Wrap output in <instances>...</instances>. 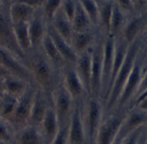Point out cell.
Here are the masks:
<instances>
[{
  "label": "cell",
  "mask_w": 147,
  "mask_h": 144,
  "mask_svg": "<svg viewBox=\"0 0 147 144\" xmlns=\"http://www.w3.org/2000/svg\"><path fill=\"white\" fill-rule=\"evenodd\" d=\"M51 103L60 127L67 124L76 102L65 89L62 83L53 91L51 97Z\"/></svg>",
  "instance_id": "7"
},
{
  "label": "cell",
  "mask_w": 147,
  "mask_h": 144,
  "mask_svg": "<svg viewBox=\"0 0 147 144\" xmlns=\"http://www.w3.org/2000/svg\"><path fill=\"white\" fill-rule=\"evenodd\" d=\"M8 76H10V73L5 68H3V67L0 66V79H3L7 78Z\"/></svg>",
  "instance_id": "43"
},
{
  "label": "cell",
  "mask_w": 147,
  "mask_h": 144,
  "mask_svg": "<svg viewBox=\"0 0 147 144\" xmlns=\"http://www.w3.org/2000/svg\"><path fill=\"white\" fill-rule=\"evenodd\" d=\"M146 129H147V126L144 129V130H143V132H142V134H141V136H140V140H139V143L138 144H144V142H145V137H146Z\"/></svg>",
  "instance_id": "44"
},
{
  "label": "cell",
  "mask_w": 147,
  "mask_h": 144,
  "mask_svg": "<svg viewBox=\"0 0 147 144\" xmlns=\"http://www.w3.org/2000/svg\"><path fill=\"white\" fill-rule=\"evenodd\" d=\"M50 106H52L51 99L41 89L36 86L28 125L39 128Z\"/></svg>",
  "instance_id": "17"
},
{
  "label": "cell",
  "mask_w": 147,
  "mask_h": 144,
  "mask_svg": "<svg viewBox=\"0 0 147 144\" xmlns=\"http://www.w3.org/2000/svg\"><path fill=\"white\" fill-rule=\"evenodd\" d=\"M68 124L63 125L59 128V130L53 139V141L51 144H69V139H68Z\"/></svg>",
  "instance_id": "37"
},
{
  "label": "cell",
  "mask_w": 147,
  "mask_h": 144,
  "mask_svg": "<svg viewBox=\"0 0 147 144\" xmlns=\"http://www.w3.org/2000/svg\"><path fill=\"white\" fill-rule=\"evenodd\" d=\"M0 47L14 54L26 63L27 57L20 50L15 38L12 23L8 16V8L0 15Z\"/></svg>",
  "instance_id": "11"
},
{
  "label": "cell",
  "mask_w": 147,
  "mask_h": 144,
  "mask_svg": "<svg viewBox=\"0 0 147 144\" xmlns=\"http://www.w3.org/2000/svg\"><path fill=\"white\" fill-rule=\"evenodd\" d=\"M60 125L52 106L47 110L39 129L40 130L44 144H51L59 130Z\"/></svg>",
  "instance_id": "18"
},
{
  "label": "cell",
  "mask_w": 147,
  "mask_h": 144,
  "mask_svg": "<svg viewBox=\"0 0 147 144\" xmlns=\"http://www.w3.org/2000/svg\"><path fill=\"white\" fill-rule=\"evenodd\" d=\"M16 131L5 119L0 118V143L15 144Z\"/></svg>",
  "instance_id": "34"
},
{
  "label": "cell",
  "mask_w": 147,
  "mask_h": 144,
  "mask_svg": "<svg viewBox=\"0 0 147 144\" xmlns=\"http://www.w3.org/2000/svg\"><path fill=\"white\" fill-rule=\"evenodd\" d=\"M31 84L34 83H28L22 79L16 78L12 75L3 79V86H4L5 94L16 98H19L22 93H24Z\"/></svg>",
  "instance_id": "29"
},
{
  "label": "cell",
  "mask_w": 147,
  "mask_h": 144,
  "mask_svg": "<svg viewBox=\"0 0 147 144\" xmlns=\"http://www.w3.org/2000/svg\"><path fill=\"white\" fill-rule=\"evenodd\" d=\"M121 142H122V139L119 137V135H117L112 144H121Z\"/></svg>",
  "instance_id": "45"
},
{
  "label": "cell",
  "mask_w": 147,
  "mask_h": 144,
  "mask_svg": "<svg viewBox=\"0 0 147 144\" xmlns=\"http://www.w3.org/2000/svg\"><path fill=\"white\" fill-rule=\"evenodd\" d=\"M144 144H147V129H146V137H145V142Z\"/></svg>",
  "instance_id": "49"
},
{
  "label": "cell",
  "mask_w": 147,
  "mask_h": 144,
  "mask_svg": "<svg viewBox=\"0 0 147 144\" xmlns=\"http://www.w3.org/2000/svg\"><path fill=\"white\" fill-rule=\"evenodd\" d=\"M130 15H127L124 12L114 1V8H113V14L110 22V30L109 35L113 37H117L121 35L123 28L127 22V17Z\"/></svg>",
  "instance_id": "30"
},
{
  "label": "cell",
  "mask_w": 147,
  "mask_h": 144,
  "mask_svg": "<svg viewBox=\"0 0 147 144\" xmlns=\"http://www.w3.org/2000/svg\"><path fill=\"white\" fill-rule=\"evenodd\" d=\"M0 144H1V143H0Z\"/></svg>",
  "instance_id": "55"
},
{
  "label": "cell",
  "mask_w": 147,
  "mask_h": 144,
  "mask_svg": "<svg viewBox=\"0 0 147 144\" xmlns=\"http://www.w3.org/2000/svg\"><path fill=\"white\" fill-rule=\"evenodd\" d=\"M146 42L144 34L138 37L133 43L129 45L126 58L124 62L122 63L118 73L116 74L111 86L109 92L108 93L107 98L104 102V111L105 113H109L114 111L115 108L118 98L121 93V91L124 87V85L134 66L136 58L142 48L143 45Z\"/></svg>",
  "instance_id": "2"
},
{
  "label": "cell",
  "mask_w": 147,
  "mask_h": 144,
  "mask_svg": "<svg viewBox=\"0 0 147 144\" xmlns=\"http://www.w3.org/2000/svg\"><path fill=\"white\" fill-rule=\"evenodd\" d=\"M147 28V10L134 13L127 17L121 32V36L130 45L138 37L143 35Z\"/></svg>",
  "instance_id": "15"
},
{
  "label": "cell",
  "mask_w": 147,
  "mask_h": 144,
  "mask_svg": "<svg viewBox=\"0 0 147 144\" xmlns=\"http://www.w3.org/2000/svg\"><path fill=\"white\" fill-rule=\"evenodd\" d=\"M99 22L97 29L102 31L105 35H109L113 14L114 0H102L99 2Z\"/></svg>",
  "instance_id": "27"
},
{
  "label": "cell",
  "mask_w": 147,
  "mask_h": 144,
  "mask_svg": "<svg viewBox=\"0 0 147 144\" xmlns=\"http://www.w3.org/2000/svg\"><path fill=\"white\" fill-rule=\"evenodd\" d=\"M98 1H99V0H98Z\"/></svg>",
  "instance_id": "54"
},
{
  "label": "cell",
  "mask_w": 147,
  "mask_h": 144,
  "mask_svg": "<svg viewBox=\"0 0 147 144\" xmlns=\"http://www.w3.org/2000/svg\"><path fill=\"white\" fill-rule=\"evenodd\" d=\"M128 48H129V44L125 41V39L121 35H119V36H117V37L115 38L114 62H113L112 73H111V79H110V83H109V87L108 93L109 92L110 86H111V85H112V83H113V81H114L116 74L118 73V72H119V70H120L122 63L124 62V60L126 58V55H127ZM107 96H108V94H107Z\"/></svg>",
  "instance_id": "23"
},
{
  "label": "cell",
  "mask_w": 147,
  "mask_h": 144,
  "mask_svg": "<svg viewBox=\"0 0 147 144\" xmlns=\"http://www.w3.org/2000/svg\"><path fill=\"white\" fill-rule=\"evenodd\" d=\"M47 33L65 63L67 65H75L78 59V54L73 50L71 45L65 39H63L49 24L47 28Z\"/></svg>",
  "instance_id": "20"
},
{
  "label": "cell",
  "mask_w": 147,
  "mask_h": 144,
  "mask_svg": "<svg viewBox=\"0 0 147 144\" xmlns=\"http://www.w3.org/2000/svg\"><path fill=\"white\" fill-rule=\"evenodd\" d=\"M98 29H93L87 32H74L71 40V45L75 53L79 55L91 48L96 36Z\"/></svg>",
  "instance_id": "22"
},
{
  "label": "cell",
  "mask_w": 147,
  "mask_h": 144,
  "mask_svg": "<svg viewBox=\"0 0 147 144\" xmlns=\"http://www.w3.org/2000/svg\"><path fill=\"white\" fill-rule=\"evenodd\" d=\"M127 111H113L105 113L96 135L95 144H112L118 135Z\"/></svg>",
  "instance_id": "8"
},
{
  "label": "cell",
  "mask_w": 147,
  "mask_h": 144,
  "mask_svg": "<svg viewBox=\"0 0 147 144\" xmlns=\"http://www.w3.org/2000/svg\"><path fill=\"white\" fill-rule=\"evenodd\" d=\"M35 90L36 86L31 84L25 92L18 98L15 111L8 120L16 132L28 125Z\"/></svg>",
  "instance_id": "6"
},
{
  "label": "cell",
  "mask_w": 147,
  "mask_h": 144,
  "mask_svg": "<svg viewBox=\"0 0 147 144\" xmlns=\"http://www.w3.org/2000/svg\"><path fill=\"white\" fill-rule=\"evenodd\" d=\"M17 100L18 98L4 94L0 98V118L8 121L15 111Z\"/></svg>",
  "instance_id": "33"
},
{
  "label": "cell",
  "mask_w": 147,
  "mask_h": 144,
  "mask_svg": "<svg viewBox=\"0 0 147 144\" xmlns=\"http://www.w3.org/2000/svg\"><path fill=\"white\" fill-rule=\"evenodd\" d=\"M105 35L98 29L96 39L91 48V86L90 96L101 99L102 94V54ZM102 100V99H101Z\"/></svg>",
  "instance_id": "5"
},
{
  "label": "cell",
  "mask_w": 147,
  "mask_h": 144,
  "mask_svg": "<svg viewBox=\"0 0 147 144\" xmlns=\"http://www.w3.org/2000/svg\"><path fill=\"white\" fill-rule=\"evenodd\" d=\"M0 66L5 68L12 76L22 79L28 83H34L32 74L27 64L14 54L0 47Z\"/></svg>",
  "instance_id": "10"
},
{
  "label": "cell",
  "mask_w": 147,
  "mask_h": 144,
  "mask_svg": "<svg viewBox=\"0 0 147 144\" xmlns=\"http://www.w3.org/2000/svg\"><path fill=\"white\" fill-rule=\"evenodd\" d=\"M71 24L74 32H87L96 29L93 27L89 16H87V14L85 13V11L83 10L82 6L78 3V1L77 4L75 15L71 20Z\"/></svg>",
  "instance_id": "31"
},
{
  "label": "cell",
  "mask_w": 147,
  "mask_h": 144,
  "mask_svg": "<svg viewBox=\"0 0 147 144\" xmlns=\"http://www.w3.org/2000/svg\"><path fill=\"white\" fill-rule=\"evenodd\" d=\"M13 2H18V3H23L25 5H28L31 8L37 10L41 7L44 0H15Z\"/></svg>",
  "instance_id": "40"
},
{
  "label": "cell",
  "mask_w": 147,
  "mask_h": 144,
  "mask_svg": "<svg viewBox=\"0 0 147 144\" xmlns=\"http://www.w3.org/2000/svg\"><path fill=\"white\" fill-rule=\"evenodd\" d=\"M115 51V38L111 35H105L103 42V54H102V94L101 99L103 102L107 98L112 68L114 62Z\"/></svg>",
  "instance_id": "12"
},
{
  "label": "cell",
  "mask_w": 147,
  "mask_h": 144,
  "mask_svg": "<svg viewBox=\"0 0 147 144\" xmlns=\"http://www.w3.org/2000/svg\"><path fill=\"white\" fill-rule=\"evenodd\" d=\"M146 10H147V1H146Z\"/></svg>",
  "instance_id": "51"
},
{
  "label": "cell",
  "mask_w": 147,
  "mask_h": 144,
  "mask_svg": "<svg viewBox=\"0 0 147 144\" xmlns=\"http://www.w3.org/2000/svg\"><path fill=\"white\" fill-rule=\"evenodd\" d=\"M147 0H135V10L136 12L140 13L146 11Z\"/></svg>",
  "instance_id": "42"
},
{
  "label": "cell",
  "mask_w": 147,
  "mask_h": 144,
  "mask_svg": "<svg viewBox=\"0 0 147 144\" xmlns=\"http://www.w3.org/2000/svg\"><path fill=\"white\" fill-rule=\"evenodd\" d=\"M61 83L75 102H81L90 96L88 95L74 65H66L62 69Z\"/></svg>",
  "instance_id": "9"
},
{
  "label": "cell",
  "mask_w": 147,
  "mask_h": 144,
  "mask_svg": "<svg viewBox=\"0 0 147 144\" xmlns=\"http://www.w3.org/2000/svg\"><path fill=\"white\" fill-rule=\"evenodd\" d=\"M81 105L87 144H95L96 135L105 115L103 102L100 98L90 95L82 101Z\"/></svg>",
  "instance_id": "4"
},
{
  "label": "cell",
  "mask_w": 147,
  "mask_h": 144,
  "mask_svg": "<svg viewBox=\"0 0 147 144\" xmlns=\"http://www.w3.org/2000/svg\"><path fill=\"white\" fill-rule=\"evenodd\" d=\"M1 2L5 7H9V5L11 3V0H1Z\"/></svg>",
  "instance_id": "46"
},
{
  "label": "cell",
  "mask_w": 147,
  "mask_h": 144,
  "mask_svg": "<svg viewBox=\"0 0 147 144\" xmlns=\"http://www.w3.org/2000/svg\"><path fill=\"white\" fill-rule=\"evenodd\" d=\"M146 41L140 49L134 66L124 85L114 111H127L133 105L141 79L146 71Z\"/></svg>",
  "instance_id": "3"
},
{
  "label": "cell",
  "mask_w": 147,
  "mask_h": 144,
  "mask_svg": "<svg viewBox=\"0 0 147 144\" xmlns=\"http://www.w3.org/2000/svg\"><path fill=\"white\" fill-rule=\"evenodd\" d=\"M100 1H102V0H99V2H100Z\"/></svg>",
  "instance_id": "53"
},
{
  "label": "cell",
  "mask_w": 147,
  "mask_h": 144,
  "mask_svg": "<svg viewBox=\"0 0 147 144\" xmlns=\"http://www.w3.org/2000/svg\"><path fill=\"white\" fill-rule=\"evenodd\" d=\"M63 0H44L40 9L48 24L52 22L54 16L60 10Z\"/></svg>",
  "instance_id": "35"
},
{
  "label": "cell",
  "mask_w": 147,
  "mask_h": 144,
  "mask_svg": "<svg viewBox=\"0 0 147 144\" xmlns=\"http://www.w3.org/2000/svg\"><path fill=\"white\" fill-rule=\"evenodd\" d=\"M147 125V112L133 106L126 112L118 135L123 139L127 135Z\"/></svg>",
  "instance_id": "16"
},
{
  "label": "cell",
  "mask_w": 147,
  "mask_h": 144,
  "mask_svg": "<svg viewBox=\"0 0 147 144\" xmlns=\"http://www.w3.org/2000/svg\"><path fill=\"white\" fill-rule=\"evenodd\" d=\"M144 35H145V39H146V41L147 43V28L146 29V31H145V33H144Z\"/></svg>",
  "instance_id": "48"
},
{
  "label": "cell",
  "mask_w": 147,
  "mask_h": 144,
  "mask_svg": "<svg viewBox=\"0 0 147 144\" xmlns=\"http://www.w3.org/2000/svg\"><path fill=\"white\" fill-rule=\"evenodd\" d=\"M114 1L127 15H133L136 13L135 6L133 0H114Z\"/></svg>",
  "instance_id": "38"
},
{
  "label": "cell",
  "mask_w": 147,
  "mask_h": 144,
  "mask_svg": "<svg viewBox=\"0 0 147 144\" xmlns=\"http://www.w3.org/2000/svg\"><path fill=\"white\" fill-rule=\"evenodd\" d=\"M81 102H76L68 124L69 144H87Z\"/></svg>",
  "instance_id": "13"
},
{
  "label": "cell",
  "mask_w": 147,
  "mask_h": 144,
  "mask_svg": "<svg viewBox=\"0 0 147 144\" xmlns=\"http://www.w3.org/2000/svg\"><path fill=\"white\" fill-rule=\"evenodd\" d=\"M35 11V9L18 2H11L8 7V16L12 24L28 23Z\"/></svg>",
  "instance_id": "21"
},
{
  "label": "cell",
  "mask_w": 147,
  "mask_h": 144,
  "mask_svg": "<svg viewBox=\"0 0 147 144\" xmlns=\"http://www.w3.org/2000/svg\"><path fill=\"white\" fill-rule=\"evenodd\" d=\"M15 144H44L39 128L28 125L16 132Z\"/></svg>",
  "instance_id": "26"
},
{
  "label": "cell",
  "mask_w": 147,
  "mask_h": 144,
  "mask_svg": "<svg viewBox=\"0 0 147 144\" xmlns=\"http://www.w3.org/2000/svg\"><path fill=\"white\" fill-rule=\"evenodd\" d=\"M146 69H147V45H146Z\"/></svg>",
  "instance_id": "50"
},
{
  "label": "cell",
  "mask_w": 147,
  "mask_h": 144,
  "mask_svg": "<svg viewBox=\"0 0 147 144\" xmlns=\"http://www.w3.org/2000/svg\"><path fill=\"white\" fill-rule=\"evenodd\" d=\"M90 50L91 48L78 55L76 64L74 65L76 71L79 78L81 79L88 95H90V86H91V52Z\"/></svg>",
  "instance_id": "19"
},
{
  "label": "cell",
  "mask_w": 147,
  "mask_h": 144,
  "mask_svg": "<svg viewBox=\"0 0 147 144\" xmlns=\"http://www.w3.org/2000/svg\"><path fill=\"white\" fill-rule=\"evenodd\" d=\"M40 49L47 59L51 62V64L59 71H62V69L67 65L62 56L60 55L59 52L58 51L56 46L54 45L53 40L51 39L48 33L45 36Z\"/></svg>",
  "instance_id": "24"
},
{
  "label": "cell",
  "mask_w": 147,
  "mask_h": 144,
  "mask_svg": "<svg viewBox=\"0 0 147 144\" xmlns=\"http://www.w3.org/2000/svg\"><path fill=\"white\" fill-rule=\"evenodd\" d=\"M147 89V69L146 71L145 72V73H144V76H143V78H142V79H141V82H140V87H139V89H138V92H137V93H136V96H135V98H134V103L135 102V100H136V98L143 92H145L146 90ZM134 103H133V105H134ZM132 105V106H133Z\"/></svg>",
  "instance_id": "41"
},
{
  "label": "cell",
  "mask_w": 147,
  "mask_h": 144,
  "mask_svg": "<svg viewBox=\"0 0 147 144\" xmlns=\"http://www.w3.org/2000/svg\"><path fill=\"white\" fill-rule=\"evenodd\" d=\"M78 0H63L60 10L63 14L71 22L77 9Z\"/></svg>",
  "instance_id": "36"
},
{
  "label": "cell",
  "mask_w": 147,
  "mask_h": 144,
  "mask_svg": "<svg viewBox=\"0 0 147 144\" xmlns=\"http://www.w3.org/2000/svg\"><path fill=\"white\" fill-rule=\"evenodd\" d=\"M7 8H8V7H5V6L2 3V2H1V0H0V15H1Z\"/></svg>",
  "instance_id": "47"
},
{
  "label": "cell",
  "mask_w": 147,
  "mask_h": 144,
  "mask_svg": "<svg viewBox=\"0 0 147 144\" xmlns=\"http://www.w3.org/2000/svg\"><path fill=\"white\" fill-rule=\"evenodd\" d=\"M28 33L31 43L32 51L39 50L41 47V43L47 34L48 22L46 20L41 9L36 10L32 19L28 22ZM31 51V52H32Z\"/></svg>",
  "instance_id": "14"
},
{
  "label": "cell",
  "mask_w": 147,
  "mask_h": 144,
  "mask_svg": "<svg viewBox=\"0 0 147 144\" xmlns=\"http://www.w3.org/2000/svg\"><path fill=\"white\" fill-rule=\"evenodd\" d=\"M83 10L89 16L93 27L97 29L99 22V10L100 4L98 0H78Z\"/></svg>",
  "instance_id": "32"
},
{
  "label": "cell",
  "mask_w": 147,
  "mask_h": 144,
  "mask_svg": "<svg viewBox=\"0 0 147 144\" xmlns=\"http://www.w3.org/2000/svg\"><path fill=\"white\" fill-rule=\"evenodd\" d=\"M147 126V125H146ZM142 127L135 131H134L133 133L127 135L126 137H124L122 139V142H121V144H138L139 143V140H140V137L144 130V129L146 127Z\"/></svg>",
  "instance_id": "39"
},
{
  "label": "cell",
  "mask_w": 147,
  "mask_h": 144,
  "mask_svg": "<svg viewBox=\"0 0 147 144\" xmlns=\"http://www.w3.org/2000/svg\"><path fill=\"white\" fill-rule=\"evenodd\" d=\"M12 27L16 43L20 50L27 57L32 51L28 33V23H18L12 24Z\"/></svg>",
  "instance_id": "28"
},
{
  "label": "cell",
  "mask_w": 147,
  "mask_h": 144,
  "mask_svg": "<svg viewBox=\"0 0 147 144\" xmlns=\"http://www.w3.org/2000/svg\"><path fill=\"white\" fill-rule=\"evenodd\" d=\"M52 28L66 41L71 44V40L74 33L71 22L63 14L62 10H59L54 16L52 22L49 23Z\"/></svg>",
  "instance_id": "25"
},
{
  "label": "cell",
  "mask_w": 147,
  "mask_h": 144,
  "mask_svg": "<svg viewBox=\"0 0 147 144\" xmlns=\"http://www.w3.org/2000/svg\"><path fill=\"white\" fill-rule=\"evenodd\" d=\"M34 84L51 99L56 87L61 83V71L56 69L42 53L41 49L32 51L26 59Z\"/></svg>",
  "instance_id": "1"
},
{
  "label": "cell",
  "mask_w": 147,
  "mask_h": 144,
  "mask_svg": "<svg viewBox=\"0 0 147 144\" xmlns=\"http://www.w3.org/2000/svg\"><path fill=\"white\" fill-rule=\"evenodd\" d=\"M13 1H15V0H11V2H13Z\"/></svg>",
  "instance_id": "52"
}]
</instances>
